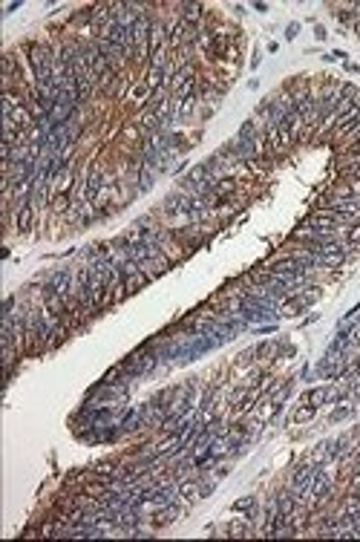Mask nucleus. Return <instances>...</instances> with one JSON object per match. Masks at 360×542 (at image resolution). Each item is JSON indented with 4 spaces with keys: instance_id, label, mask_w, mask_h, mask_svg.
Instances as JSON below:
<instances>
[{
    "instance_id": "f257e3e1",
    "label": "nucleus",
    "mask_w": 360,
    "mask_h": 542,
    "mask_svg": "<svg viewBox=\"0 0 360 542\" xmlns=\"http://www.w3.org/2000/svg\"><path fill=\"white\" fill-rule=\"evenodd\" d=\"M35 213H37V211H35V208H32V205H26V208H17V211H15V231H17V234H21V237H23V234H29V231H32V222H35Z\"/></svg>"
},
{
    "instance_id": "f03ea898",
    "label": "nucleus",
    "mask_w": 360,
    "mask_h": 542,
    "mask_svg": "<svg viewBox=\"0 0 360 542\" xmlns=\"http://www.w3.org/2000/svg\"><path fill=\"white\" fill-rule=\"evenodd\" d=\"M118 467H121V459H101V462L89 464V470H92L96 476H116Z\"/></svg>"
},
{
    "instance_id": "7ed1b4c3",
    "label": "nucleus",
    "mask_w": 360,
    "mask_h": 542,
    "mask_svg": "<svg viewBox=\"0 0 360 542\" xmlns=\"http://www.w3.org/2000/svg\"><path fill=\"white\" fill-rule=\"evenodd\" d=\"M179 499H182V502L199 499V479H184V482H179Z\"/></svg>"
},
{
    "instance_id": "20e7f679",
    "label": "nucleus",
    "mask_w": 360,
    "mask_h": 542,
    "mask_svg": "<svg viewBox=\"0 0 360 542\" xmlns=\"http://www.w3.org/2000/svg\"><path fill=\"white\" fill-rule=\"evenodd\" d=\"M343 242L349 245V248H360V220L352 222V225L343 231Z\"/></svg>"
},
{
    "instance_id": "39448f33",
    "label": "nucleus",
    "mask_w": 360,
    "mask_h": 542,
    "mask_svg": "<svg viewBox=\"0 0 360 542\" xmlns=\"http://www.w3.org/2000/svg\"><path fill=\"white\" fill-rule=\"evenodd\" d=\"M317 410H320V407H314V404H302L300 410L294 412V421H300V424L302 421H311V418L317 415Z\"/></svg>"
},
{
    "instance_id": "423d86ee",
    "label": "nucleus",
    "mask_w": 360,
    "mask_h": 542,
    "mask_svg": "<svg viewBox=\"0 0 360 542\" xmlns=\"http://www.w3.org/2000/svg\"><path fill=\"white\" fill-rule=\"evenodd\" d=\"M228 534H231V536H254L257 531H254V528H245V522H236V525L231 528Z\"/></svg>"
},
{
    "instance_id": "0eeeda50",
    "label": "nucleus",
    "mask_w": 360,
    "mask_h": 542,
    "mask_svg": "<svg viewBox=\"0 0 360 542\" xmlns=\"http://www.w3.org/2000/svg\"><path fill=\"white\" fill-rule=\"evenodd\" d=\"M254 502H257L254 496H245V499H239V502H234V511H248Z\"/></svg>"
}]
</instances>
